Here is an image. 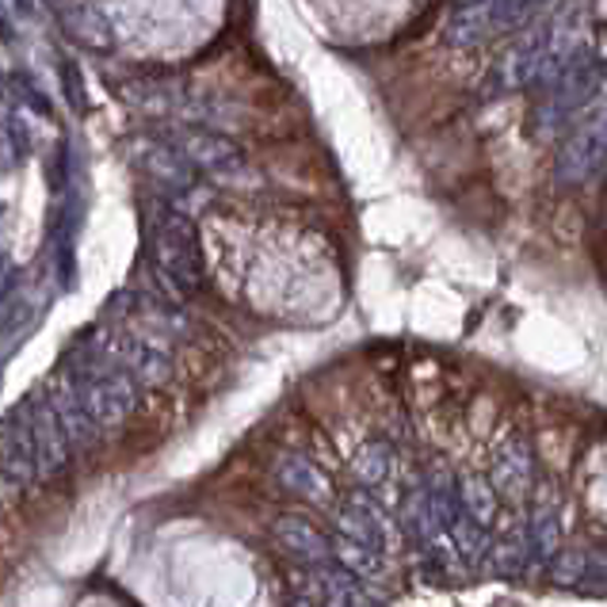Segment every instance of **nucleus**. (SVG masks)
Masks as SVG:
<instances>
[{"label":"nucleus","instance_id":"6e6552de","mask_svg":"<svg viewBox=\"0 0 607 607\" xmlns=\"http://www.w3.org/2000/svg\"><path fill=\"white\" fill-rule=\"evenodd\" d=\"M46 397H50L54 413H58L61 420V432H66L69 447H77V451H88V447H95V439H100V428L92 425V417L85 413L81 405V382H77L74 371H66V367H58V374H54L50 382H46Z\"/></svg>","mask_w":607,"mask_h":607},{"label":"nucleus","instance_id":"b1692460","mask_svg":"<svg viewBox=\"0 0 607 607\" xmlns=\"http://www.w3.org/2000/svg\"><path fill=\"white\" fill-rule=\"evenodd\" d=\"M585 570H588V554H581V550H565V554L550 558V581L562 588L581 585V581H585Z\"/></svg>","mask_w":607,"mask_h":607},{"label":"nucleus","instance_id":"9d476101","mask_svg":"<svg viewBox=\"0 0 607 607\" xmlns=\"http://www.w3.org/2000/svg\"><path fill=\"white\" fill-rule=\"evenodd\" d=\"M337 524H340V535H345V539L363 542V547L379 550V554L382 550H390V542H394L386 513H382L367 493H348V501L337 513Z\"/></svg>","mask_w":607,"mask_h":607},{"label":"nucleus","instance_id":"a878e982","mask_svg":"<svg viewBox=\"0 0 607 607\" xmlns=\"http://www.w3.org/2000/svg\"><path fill=\"white\" fill-rule=\"evenodd\" d=\"M470 8H485V0H454V12H470Z\"/></svg>","mask_w":607,"mask_h":607},{"label":"nucleus","instance_id":"6ab92c4d","mask_svg":"<svg viewBox=\"0 0 607 607\" xmlns=\"http://www.w3.org/2000/svg\"><path fill=\"white\" fill-rule=\"evenodd\" d=\"M333 558H337L340 570L351 573L356 581L379 577V573H382V554H379V550L363 547V542H351V539H345V535H337V539H333Z\"/></svg>","mask_w":607,"mask_h":607},{"label":"nucleus","instance_id":"423d86ee","mask_svg":"<svg viewBox=\"0 0 607 607\" xmlns=\"http://www.w3.org/2000/svg\"><path fill=\"white\" fill-rule=\"evenodd\" d=\"M23 420H27L31 443H35V462H38V477H58L69 470V439L61 432V420L54 413L46 390H35L23 405Z\"/></svg>","mask_w":607,"mask_h":607},{"label":"nucleus","instance_id":"39448f33","mask_svg":"<svg viewBox=\"0 0 607 607\" xmlns=\"http://www.w3.org/2000/svg\"><path fill=\"white\" fill-rule=\"evenodd\" d=\"M604 169H607V108L588 115L585 123L565 138L562 154H558V161H554V176L565 188H577V183H588Z\"/></svg>","mask_w":607,"mask_h":607},{"label":"nucleus","instance_id":"20e7f679","mask_svg":"<svg viewBox=\"0 0 607 607\" xmlns=\"http://www.w3.org/2000/svg\"><path fill=\"white\" fill-rule=\"evenodd\" d=\"M77 382H81V405L95 428H119L138 409V382L119 367H100Z\"/></svg>","mask_w":607,"mask_h":607},{"label":"nucleus","instance_id":"f3484780","mask_svg":"<svg viewBox=\"0 0 607 607\" xmlns=\"http://www.w3.org/2000/svg\"><path fill=\"white\" fill-rule=\"evenodd\" d=\"M459 508L470 516L477 527H490L493 516H497V493H493L490 477H462L459 482Z\"/></svg>","mask_w":607,"mask_h":607},{"label":"nucleus","instance_id":"f257e3e1","mask_svg":"<svg viewBox=\"0 0 607 607\" xmlns=\"http://www.w3.org/2000/svg\"><path fill=\"white\" fill-rule=\"evenodd\" d=\"M581 12H585L581 4L562 8V12L550 15L547 23H539V27L520 35V43L508 46V54L497 66L501 92H516V88H531V85L547 88L550 81H558L581 54H588L585 31H581Z\"/></svg>","mask_w":607,"mask_h":607},{"label":"nucleus","instance_id":"dca6fc26","mask_svg":"<svg viewBox=\"0 0 607 607\" xmlns=\"http://www.w3.org/2000/svg\"><path fill=\"white\" fill-rule=\"evenodd\" d=\"M550 0H485V31L501 35V31H516L531 20L539 8H547Z\"/></svg>","mask_w":607,"mask_h":607},{"label":"nucleus","instance_id":"7ed1b4c3","mask_svg":"<svg viewBox=\"0 0 607 607\" xmlns=\"http://www.w3.org/2000/svg\"><path fill=\"white\" fill-rule=\"evenodd\" d=\"M600 77H604L600 61H596L593 50H588V54H581V58L573 61L558 81H550L547 88H542L547 95H542V103L535 108V126H539V134L558 131V126L570 123L581 108H588L596 88H600Z\"/></svg>","mask_w":607,"mask_h":607},{"label":"nucleus","instance_id":"4468645a","mask_svg":"<svg viewBox=\"0 0 607 607\" xmlns=\"http://www.w3.org/2000/svg\"><path fill=\"white\" fill-rule=\"evenodd\" d=\"M142 165H146V172L154 176L157 183H165V188H172V191H188L191 180H195V169H191V165L183 161L180 149H172V146H146L142 149Z\"/></svg>","mask_w":607,"mask_h":607},{"label":"nucleus","instance_id":"1a4fd4ad","mask_svg":"<svg viewBox=\"0 0 607 607\" xmlns=\"http://www.w3.org/2000/svg\"><path fill=\"white\" fill-rule=\"evenodd\" d=\"M180 154L191 169H199L206 176H237L245 169V157H241V149H237V142L222 138V134H211V131H183Z\"/></svg>","mask_w":607,"mask_h":607},{"label":"nucleus","instance_id":"0eeeda50","mask_svg":"<svg viewBox=\"0 0 607 607\" xmlns=\"http://www.w3.org/2000/svg\"><path fill=\"white\" fill-rule=\"evenodd\" d=\"M38 462H35V443H31L27 420L15 409L12 417L0 425V493L4 497H20L35 485Z\"/></svg>","mask_w":607,"mask_h":607},{"label":"nucleus","instance_id":"2eb2a0df","mask_svg":"<svg viewBox=\"0 0 607 607\" xmlns=\"http://www.w3.org/2000/svg\"><path fill=\"white\" fill-rule=\"evenodd\" d=\"M351 474H356L367 490L386 485L390 474H394V447H390L386 439H367V443L351 454Z\"/></svg>","mask_w":607,"mask_h":607},{"label":"nucleus","instance_id":"f03ea898","mask_svg":"<svg viewBox=\"0 0 607 607\" xmlns=\"http://www.w3.org/2000/svg\"><path fill=\"white\" fill-rule=\"evenodd\" d=\"M149 257L176 294H195L203 286V245L199 229L172 206L149 211Z\"/></svg>","mask_w":607,"mask_h":607},{"label":"nucleus","instance_id":"f8f14e48","mask_svg":"<svg viewBox=\"0 0 607 607\" xmlns=\"http://www.w3.org/2000/svg\"><path fill=\"white\" fill-rule=\"evenodd\" d=\"M276 482L286 497L306 501V505H329L333 501V477L306 454H283L276 462Z\"/></svg>","mask_w":607,"mask_h":607},{"label":"nucleus","instance_id":"a211bd4d","mask_svg":"<svg viewBox=\"0 0 607 607\" xmlns=\"http://www.w3.org/2000/svg\"><path fill=\"white\" fill-rule=\"evenodd\" d=\"M524 531H527V542H531V554L535 558L550 562V558L558 554V542H562V524H558L554 505H547V501H542V505L531 513V524H527Z\"/></svg>","mask_w":607,"mask_h":607},{"label":"nucleus","instance_id":"aec40b11","mask_svg":"<svg viewBox=\"0 0 607 607\" xmlns=\"http://www.w3.org/2000/svg\"><path fill=\"white\" fill-rule=\"evenodd\" d=\"M447 542H451L454 554H462L467 562H477V558L490 554V527H477L467 513L454 516V524L447 527Z\"/></svg>","mask_w":607,"mask_h":607},{"label":"nucleus","instance_id":"393cba45","mask_svg":"<svg viewBox=\"0 0 607 607\" xmlns=\"http://www.w3.org/2000/svg\"><path fill=\"white\" fill-rule=\"evenodd\" d=\"M61 77H66V95H69V103H74V108H81L85 103V95H81V81H77V69L69 66H61Z\"/></svg>","mask_w":607,"mask_h":607},{"label":"nucleus","instance_id":"4be33fe9","mask_svg":"<svg viewBox=\"0 0 607 607\" xmlns=\"http://www.w3.org/2000/svg\"><path fill=\"white\" fill-rule=\"evenodd\" d=\"M527 558H531V542H527V531H513L508 539H501L490 554V565L497 577H520L527 570Z\"/></svg>","mask_w":607,"mask_h":607},{"label":"nucleus","instance_id":"9b49d317","mask_svg":"<svg viewBox=\"0 0 607 607\" xmlns=\"http://www.w3.org/2000/svg\"><path fill=\"white\" fill-rule=\"evenodd\" d=\"M271 539H276V547L283 550L286 558H294V562H302V565H325L333 558V542L325 539L306 516L283 513L271 524Z\"/></svg>","mask_w":607,"mask_h":607},{"label":"nucleus","instance_id":"412c9836","mask_svg":"<svg viewBox=\"0 0 607 607\" xmlns=\"http://www.w3.org/2000/svg\"><path fill=\"white\" fill-rule=\"evenodd\" d=\"M322 604L325 607H367V593L351 573L337 570H322Z\"/></svg>","mask_w":607,"mask_h":607},{"label":"nucleus","instance_id":"ddd939ff","mask_svg":"<svg viewBox=\"0 0 607 607\" xmlns=\"http://www.w3.org/2000/svg\"><path fill=\"white\" fill-rule=\"evenodd\" d=\"M531 482H535L531 447H527L524 439H508V443L497 451V459H493V467H490L493 493H501V497H508V501H520V497H527Z\"/></svg>","mask_w":607,"mask_h":607},{"label":"nucleus","instance_id":"5701e85b","mask_svg":"<svg viewBox=\"0 0 607 607\" xmlns=\"http://www.w3.org/2000/svg\"><path fill=\"white\" fill-rule=\"evenodd\" d=\"M27 157V131L20 123H0V176L12 172Z\"/></svg>","mask_w":607,"mask_h":607}]
</instances>
